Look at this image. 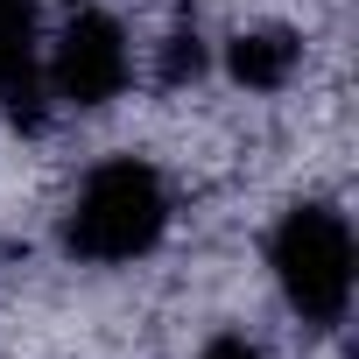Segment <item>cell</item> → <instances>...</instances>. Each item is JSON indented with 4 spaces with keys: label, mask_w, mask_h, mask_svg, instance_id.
<instances>
[{
    "label": "cell",
    "mask_w": 359,
    "mask_h": 359,
    "mask_svg": "<svg viewBox=\"0 0 359 359\" xmlns=\"http://www.w3.org/2000/svg\"><path fill=\"white\" fill-rule=\"evenodd\" d=\"M198 71H205V43H198L191 22H176L169 29V50H162V85H191Z\"/></svg>",
    "instance_id": "6"
},
{
    "label": "cell",
    "mask_w": 359,
    "mask_h": 359,
    "mask_svg": "<svg viewBox=\"0 0 359 359\" xmlns=\"http://www.w3.org/2000/svg\"><path fill=\"white\" fill-rule=\"evenodd\" d=\"M29 36H36L29 0H0V78H8V71H22V64H36Z\"/></svg>",
    "instance_id": "5"
},
{
    "label": "cell",
    "mask_w": 359,
    "mask_h": 359,
    "mask_svg": "<svg viewBox=\"0 0 359 359\" xmlns=\"http://www.w3.org/2000/svg\"><path fill=\"white\" fill-rule=\"evenodd\" d=\"M198 359H261V345H247V338H212Z\"/></svg>",
    "instance_id": "7"
},
{
    "label": "cell",
    "mask_w": 359,
    "mask_h": 359,
    "mask_svg": "<svg viewBox=\"0 0 359 359\" xmlns=\"http://www.w3.org/2000/svg\"><path fill=\"white\" fill-rule=\"evenodd\" d=\"M296 64H303V36L296 29H240L226 43V71L247 92H282L296 78Z\"/></svg>",
    "instance_id": "4"
},
{
    "label": "cell",
    "mask_w": 359,
    "mask_h": 359,
    "mask_svg": "<svg viewBox=\"0 0 359 359\" xmlns=\"http://www.w3.org/2000/svg\"><path fill=\"white\" fill-rule=\"evenodd\" d=\"M275 282L303 324H338L352 303V233L331 205H296L275 226Z\"/></svg>",
    "instance_id": "2"
},
{
    "label": "cell",
    "mask_w": 359,
    "mask_h": 359,
    "mask_svg": "<svg viewBox=\"0 0 359 359\" xmlns=\"http://www.w3.org/2000/svg\"><path fill=\"white\" fill-rule=\"evenodd\" d=\"M127 71H134V57H127L120 22H113V15H71V29L57 36L43 78H50V92L71 99V106H106V99H120Z\"/></svg>",
    "instance_id": "3"
},
{
    "label": "cell",
    "mask_w": 359,
    "mask_h": 359,
    "mask_svg": "<svg viewBox=\"0 0 359 359\" xmlns=\"http://www.w3.org/2000/svg\"><path fill=\"white\" fill-rule=\"evenodd\" d=\"M169 226V191L162 176L141 162V155H113L85 176V191L64 219V247L78 261H134L162 240Z\"/></svg>",
    "instance_id": "1"
}]
</instances>
